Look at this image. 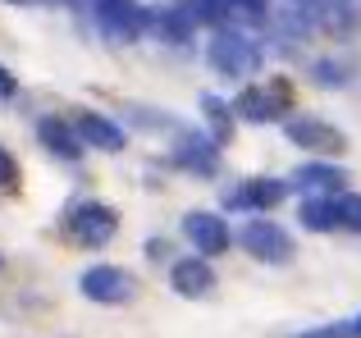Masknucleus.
I'll return each mask as SVG.
<instances>
[{
	"label": "nucleus",
	"instance_id": "nucleus-7",
	"mask_svg": "<svg viewBox=\"0 0 361 338\" xmlns=\"http://www.w3.org/2000/svg\"><path fill=\"white\" fill-rule=\"evenodd\" d=\"M188 9H192V18H197V27L202 23H233V27H243V23H261L265 18V0H188Z\"/></svg>",
	"mask_w": 361,
	"mask_h": 338
},
{
	"label": "nucleus",
	"instance_id": "nucleus-23",
	"mask_svg": "<svg viewBox=\"0 0 361 338\" xmlns=\"http://www.w3.org/2000/svg\"><path fill=\"white\" fill-rule=\"evenodd\" d=\"M9 5H32V0H9Z\"/></svg>",
	"mask_w": 361,
	"mask_h": 338
},
{
	"label": "nucleus",
	"instance_id": "nucleus-5",
	"mask_svg": "<svg viewBox=\"0 0 361 338\" xmlns=\"http://www.w3.org/2000/svg\"><path fill=\"white\" fill-rule=\"evenodd\" d=\"M92 14L110 42H137L147 32V9L137 0H92Z\"/></svg>",
	"mask_w": 361,
	"mask_h": 338
},
{
	"label": "nucleus",
	"instance_id": "nucleus-15",
	"mask_svg": "<svg viewBox=\"0 0 361 338\" xmlns=\"http://www.w3.org/2000/svg\"><path fill=\"white\" fill-rule=\"evenodd\" d=\"M37 137H42V146L51 156H60V161H82V142H78V133H73V124H64L60 115H46V119H37Z\"/></svg>",
	"mask_w": 361,
	"mask_h": 338
},
{
	"label": "nucleus",
	"instance_id": "nucleus-9",
	"mask_svg": "<svg viewBox=\"0 0 361 338\" xmlns=\"http://www.w3.org/2000/svg\"><path fill=\"white\" fill-rule=\"evenodd\" d=\"M283 192L288 187L279 183V178H247V183L238 187H229L224 192V211H274V206L283 201Z\"/></svg>",
	"mask_w": 361,
	"mask_h": 338
},
{
	"label": "nucleus",
	"instance_id": "nucleus-21",
	"mask_svg": "<svg viewBox=\"0 0 361 338\" xmlns=\"http://www.w3.org/2000/svg\"><path fill=\"white\" fill-rule=\"evenodd\" d=\"M18 183V161L0 146V187H14Z\"/></svg>",
	"mask_w": 361,
	"mask_h": 338
},
{
	"label": "nucleus",
	"instance_id": "nucleus-16",
	"mask_svg": "<svg viewBox=\"0 0 361 338\" xmlns=\"http://www.w3.org/2000/svg\"><path fill=\"white\" fill-rule=\"evenodd\" d=\"M334 196H307V201H302V211H298L302 229H311V233H334L338 229V206H334Z\"/></svg>",
	"mask_w": 361,
	"mask_h": 338
},
{
	"label": "nucleus",
	"instance_id": "nucleus-2",
	"mask_svg": "<svg viewBox=\"0 0 361 338\" xmlns=\"http://www.w3.org/2000/svg\"><path fill=\"white\" fill-rule=\"evenodd\" d=\"M64 233H69L78 247H106L119 233V211L106 201H73L64 211Z\"/></svg>",
	"mask_w": 361,
	"mask_h": 338
},
{
	"label": "nucleus",
	"instance_id": "nucleus-19",
	"mask_svg": "<svg viewBox=\"0 0 361 338\" xmlns=\"http://www.w3.org/2000/svg\"><path fill=\"white\" fill-rule=\"evenodd\" d=\"M334 206H338V229L361 233V196H343V192H338Z\"/></svg>",
	"mask_w": 361,
	"mask_h": 338
},
{
	"label": "nucleus",
	"instance_id": "nucleus-18",
	"mask_svg": "<svg viewBox=\"0 0 361 338\" xmlns=\"http://www.w3.org/2000/svg\"><path fill=\"white\" fill-rule=\"evenodd\" d=\"M293 338H361V311L348 315V320H329V325H316V330H302Z\"/></svg>",
	"mask_w": 361,
	"mask_h": 338
},
{
	"label": "nucleus",
	"instance_id": "nucleus-12",
	"mask_svg": "<svg viewBox=\"0 0 361 338\" xmlns=\"http://www.w3.org/2000/svg\"><path fill=\"white\" fill-rule=\"evenodd\" d=\"M169 288H174L178 297H206L215 288V270L206 256H183L169 265Z\"/></svg>",
	"mask_w": 361,
	"mask_h": 338
},
{
	"label": "nucleus",
	"instance_id": "nucleus-6",
	"mask_svg": "<svg viewBox=\"0 0 361 338\" xmlns=\"http://www.w3.org/2000/svg\"><path fill=\"white\" fill-rule=\"evenodd\" d=\"M243 247L247 256H256L261 265H283V261H293V238L283 224L274 220H247L243 224Z\"/></svg>",
	"mask_w": 361,
	"mask_h": 338
},
{
	"label": "nucleus",
	"instance_id": "nucleus-22",
	"mask_svg": "<svg viewBox=\"0 0 361 338\" xmlns=\"http://www.w3.org/2000/svg\"><path fill=\"white\" fill-rule=\"evenodd\" d=\"M14 96H18V78L0 64V101H14Z\"/></svg>",
	"mask_w": 361,
	"mask_h": 338
},
{
	"label": "nucleus",
	"instance_id": "nucleus-17",
	"mask_svg": "<svg viewBox=\"0 0 361 338\" xmlns=\"http://www.w3.org/2000/svg\"><path fill=\"white\" fill-rule=\"evenodd\" d=\"M202 115H206V128H211V142H229L233 137V106L220 96H202Z\"/></svg>",
	"mask_w": 361,
	"mask_h": 338
},
{
	"label": "nucleus",
	"instance_id": "nucleus-10",
	"mask_svg": "<svg viewBox=\"0 0 361 338\" xmlns=\"http://www.w3.org/2000/svg\"><path fill=\"white\" fill-rule=\"evenodd\" d=\"M183 233L202 256H220V251H229V242H233L229 224H224L220 215H211V211H192L183 220Z\"/></svg>",
	"mask_w": 361,
	"mask_h": 338
},
{
	"label": "nucleus",
	"instance_id": "nucleus-11",
	"mask_svg": "<svg viewBox=\"0 0 361 338\" xmlns=\"http://www.w3.org/2000/svg\"><path fill=\"white\" fill-rule=\"evenodd\" d=\"M283 133H288L298 146L316 151V156H338L348 146V137L338 133L334 124H325V119H288V128H283Z\"/></svg>",
	"mask_w": 361,
	"mask_h": 338
},
{
	"label": "nucleus",
	"instance_id": "nucleus-14",
	"mask_svg": "<svg viewBox=\"0 0 361 338\" xmlns=\"http://www.w3.org/2000/svg\"><path fill=\"white\" fill-rule=\"evenodd\" d=\"M73 133H78L82 146H97V151H123V146H128V137H123V128L115 124V119L92 115V110L73 119Z\"/></svg>",
	"mask_w": 361,
	"mask_h": 338
},
{
	"label": "nucleus",
	"instance_id": "nucleus-1",
	"mask_svg": "<svg viewBox=\"0 0 361 338\" xmlns=\"http://www.w3.org/2000/svg\"><path fill=\"white\" fill-rule=\"evenodd\" d=\"M206 60H211V69L224 73V78H252V73L261 69V46H256L243 27L220 23L211 32V42H206Z\"/></svg>",
	"mask_w": 361,
	"mask_h": 338
},
{
	"label": "nucleus",
	"instance_id": "nucleus-4",
	"mask_svg": "<svg viewBox=\"0 0 361 338\" xmlns=\"http://www.w3.org/2000/svg\"><path fill=\"white\" fill-rule=\"evenodd\" d=\"M78 293L87 297V302H101V306H123L137 293V279L123 265H92V270H82Z\"/></svg>",
	"mask_w": 361,
	"mask_h": 338
},
{
	"label": "nucleus",
	"instance_id": "nucleus-8",
	"mask_svg": "<svg viewBox=\"0 0 361 338\" xmlns=\"http://www.w3.org/2000/svg\"><path fill=\"white\" fill-rule=\"evenodd\" d=\"M169 161L178 169H188V174H197V178H211L215 169H220V142H211V137H202V133H178Z\"/></svg>",
	"mask_w": 361,
	"mask_h": 338
},
{
	"label": "nucleus",
	"instance_id": "nucleus-20",
	"mask_svg": "<svg viewBox=\"0 0 361 338\" xmlns=\"http://www.w3.org/2000/svg\"><path fill=\"white\" fill-rule=\"evenodd\" d=\"M311 78L325 82V87H343V82H348V69H338V60H320L316 69H311Z\"/></svg>",
	"mask_w": 361,
	"mask_h": 338
},
{
	"label": "nucleus",
	"instance_id": "nucleus-3",
	"mask_svg": "<svg viewBox=\"0 0 361 338\" xmlns=\"http://www.w3.org/2000/svg\"><path fill=\"white\" fill-rule=\"evenodd\" d=\"M293 106V87L283 78L274 82H252V87L238 92L233 101V119H247V124H279Z\"/></svg>",
	"mask_w": 361,
	"mask_h": 338
},
{
	"label": "nucleus",
	"instance_id": "nucleus-13",
	"mask_svg": "<svg viewBox=\"0 0 361 338\" xmlns=\"http://www.w3.org/2000/svg\"><path fill=\"white\" fill-rule=\"evenodd\" d=\"M343 183H348V169L334 161H311V165L293 169V187H302L307 196H334V192H343Z\"/></svg>",
	"mask_w": 361,
	"mask_h": 338
}]
</instances>
